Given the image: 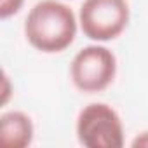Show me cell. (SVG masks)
I'll use <instances>...</instances> for the list:
<instances>
[{
  "label": "cell",
  "instance_id": "2",
  "mask_svg": "<svg viewBox=\"0 0 148 148\" xmlns=\"http://www.w3.org/2000/svg\"><path fill=\"white\" fill-rule=\"evenodd\" d=\"M117 75V58L105 45H87L71 59L70 79L80 92L96 94L108 89Z\"/></svg>",
  "mask_w": 148,
  "mask_h": 148
},
{
  "label": "cell",
  "instance_id": "3",
  "mask_svg": "<svg viewBox=\"0 0 148 148\" xmlns=\"http://www.w3.org/2000/svg\"><path fill=\"white\" fill-rule=\"evenodd\" d=\"M77 139L87 148H122L124 125L117 110L106 103H89L77 117Z\"/></svg>",
  "mask_w": 148,
  "mask_h": 148
},
{
  "label": "cell",
  "instance_id": "4",
  "mask_svg": "<svg viewBox=\"0 0 148 148\" xmlns=\"http://www.w3.org/2000/svg\"><path fill=\"white\" fill-rule=\"evenodd\" d=\"M131 9L127 0H84L79 12L82 33L94 42H110L127 28Z\"/></svg>",
  "mask_w": 148,
  "mask_h": 148
},
{
  "label": "cell",
  "instance_id": "6",
  "mask_svg": "<svg viewBox=\"0 0 148 148\" xmlns=\"http://www.w3.org/2000/svg\"><path fill=\"white\" fill-rule=\"evenodd\" d=\"M25 4V0H0V18L9 19L11 16H16Z\"/></svg>",
  "mask_w": 148,
  "mask_h": 148
},
{
  "label": "cell",
  "instance_id": "5",
  "mask_svg": "<svg viewBox=\"0 0 148 148\" xmlns=\"http://www.w3.org/2000/svg\"><path fill=\"white\" fill-rule=\"evenodd\" d=\"M35 127L25 112H5L0 117V145L4 148H26L32 145Z\"/></svg>",
  "mask_w": 148,
  "mask_h": 148
},
{
  "label": "cell",
  "instance_id": "1",
  "mask_svg": "<svg viewBox=\"0 0 148 148\" xmlns=\"http://www.w3.org/2000/svg\"><path fill=\"white\" fill-rule=\"evenodd\" d=\"M79 21L66 4L59 0H40L25 19V37L32 47L45 54L68 49L77 37Z\"/></svg>",
  "mask_w": 148,
  "mask_h": 148
},
{
  "label": "cell",
  "instance_id": "7",
  "mask_svg": "<svg viewBox=\"0 0 148 148\" xmlns=\"http://www.w3.org/2000/svg\"><path fill=\"white\" fill-rule=\"evenodd\" d=\"M131 146H134V148H139V146H145V148H148V131H143V132H139V134H138V136L132 139Z\"/></svg>",
  "mask_w": 148,
  "mask_h": 148
}]
</instances>
